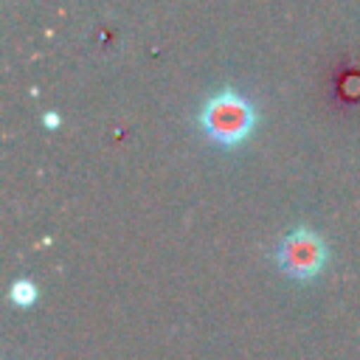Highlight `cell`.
<instances>
[{
	"label": "cell",
	"instance_id": "6da1fadb",
	"mask_svg": "<svg viewBox=\"0 0 360 360\" xmlns=\"http://www.w3.org/2000/svg\"><path fill=\"white\" fill-rule=\"evenodd\" d=\"M256 124H259L256 101L236 87H219L208 93L197 112V127L219 149H239L253 135Z\"/></svg>",
	"mask_w": 360,
	"mask_h": 360
},
{
	"label": "cell",
	"instance_id": "7a4b0ae2",
	"mask_svg": "<svg viewBox=\"0 0 360 360\" xmlns=\"http://www.w3.org/2000/svg\"><path fill=\"white\" fill-rule=\"evenodd\" d=\"M273 262L287 278L307 284V281H315L326 270L329 245L321 236V231L309 225H295L276 242Z\"/></svg>",
	"mask_w": 360,
	"mask_h": 360
},
{
	"label": "cell",
	"instance_id": "3957f363",
	"mask_svg": "<svg viewBox=\"0 0 360 360\" xmlns=\"http://www.w3.org/2000/svg\"><path fill=\"white\" fill-rule=\"evenodd\" d=\"M39 298V287L31 281V278H14L11 287H8V301L14 307H31L37 304Z\"/></svg>",
	"mask_w": 360,
	"mask_h": 360
},
{
	"label": "cell",
	"instance_id": "277c9868",
	"mask_svg": "<svg viewBox=\"0 0 360 360\" xmlns=\"http://www.w3.org/2000/svg\"><path fill=\"white\" fill-rule=\"evenodd\" d=\"M42 124L53 129V127H59V124H62V118H59V112H53V110H51V112H45V115H42Z\"/></svg>",
	"mask_w": 360,
	"mask_h": 360
}]
</instances>
